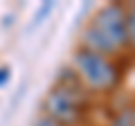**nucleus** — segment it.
I'll list each match as a JSON object with an SVG mask.
<instances>
[{"instance_id":"nucleus-9","label":"nucleus","mask_w":135,"mask_h":126,"mask_svg":"<svg viewBox=\"0 0 135 126\" xmlns=\"http://www.w3.org/2000/svg\"><path fill=\"white\" fill-rule=\"evenodd\" d=\"M9 77H11V70L7 68V65H2V68H0V88H5V86H7Z\"/></svg>"},{"instance_id":"nucleus-2","label":"nucleus","mask_w":135,"mask_h":126,"mask_svg":"<svg viewBox=\"0 0 135 126\" xmlns=\"http://www.w3.org/2000/svg\"><path fill=\"white\" fill-rule=\"evenodd\" d=\"M86 101V92H70L65 88L54 86L43 99V115L54 119L59 126H74L81 122Z\"/></svg>"},{"instance_id":"nucleus-4","label":"nucleus","mask_w":135,"mask_h":126,"mask_svg":"<svg viewBox=\"0 0 135 126\" xmlns=\"http://www.w3.org/2000/svg\"><path fill=\"white\" fill-rule=\"evenodd\" d=\"M81 47H86V50H90V52H97V54H101V56H110V54H115V52H119V50L115 47V45L110 43V41L106 38V36L101 34L99 29H95L92 25H88L86 29H83V34H81Z\"/></svg>"},{"instance_id":"nucleus-6","label":"nucleus","mask_w":135,"mask_h":126,"mask_svg":"<svg viewBox=\"0 0 135 126\" xmlns=\"http://www.w3.org/2000/svg\"><path fill=\"white\" fill-rule=\"evenodd\" d=\"M54 7H56V2H52V0H45L43 5H41L38 9H36V14H34V20H32V25H29V29L43 23V20H45V18H47V16L54 11Z\"/></svg>"},{"instance_id":"nucleus-10","label":"nucleus","mask_w":135,"mask_h":126,"mask_svg":"<svg viewBox=\"0 0 135 126\" xmlns=\"http://www.w3.org/2000/svg\"><path fill=\"white\" fill-rule=\"evenodd\" d=\"M32 126H59V124H56V122H54V119H50V117L41 115V117H38V119H36V122H34Z\"/></svg>"},{"instance_id":"nucleus-3","label":"nucleus","mask_w":135,"mask_h":126,"mask_svg":"<svg viewBox=\"0 0 135 126\" xmlns=\"http://www.w3.org/2000/svg\"><path fill=\"white\" fill-rule=\"evenodd\" d=\"M92 27L99 29L117 50L128 45V34H126V7L119 2H108L104 5L95 16H92Z\"/></svg>"},{"instance_id":"nucleus-1","label":"nucleus","mask_w":135,"mask_h":126,"mask_svg":"<svg viewBox=\"0 0 135 126\" xmlns=\"http://www.w3.org/2000/svg\"><path fill=\"white\" fill-rule=\"evenodd\" d=\"M74 72L79 74L83 86L92 90H113L119 81V70L115 68V63L86 47L74 52Z\"/></svg>"},{"instance_id":"nucleus-7","label":"nucleus","mask_w":135,"mask_h":126,"mask_svg":"<svg viewBox=\"0 0 135 126\" xmlns=\"http://www.w3.org/2000/svg\"><path fill=\"white\" fill-rule=\"evenodd\" d=\"M126 34H128V45L135 47V5L126 9Z\"/></svg>"},{"instance_id":"nucleus-8","label":"nucleus","mask_w":135,"mask_h":126,"mask_svg":"<svg viewBox=\"0 0 135 126\" xmlns=\"http://www.w3.org/2000/svg\"><path fill=\"white\" fill-rule=\"evenodd\" d=\"M110 126H135V113L133 110H122L119 115L113 119Z\"/></svg>"},{"instance_id":"nucleus-5","label":"nucleus","mask_w":135,"mask_h":126,"mask_svg":"<svg viewBox=\"0 0 135 126\" xmlns=\"http://www.w3.org/2000/svg\"><path fill=\"white\" fill-rule=\"evenodd\" d=\"M56 86L59 88H65V90H70V92H86L83 81L79 79V74L74 72V70H70V68H63L61 72H59Z\"/></svg>"}]
</instances>
